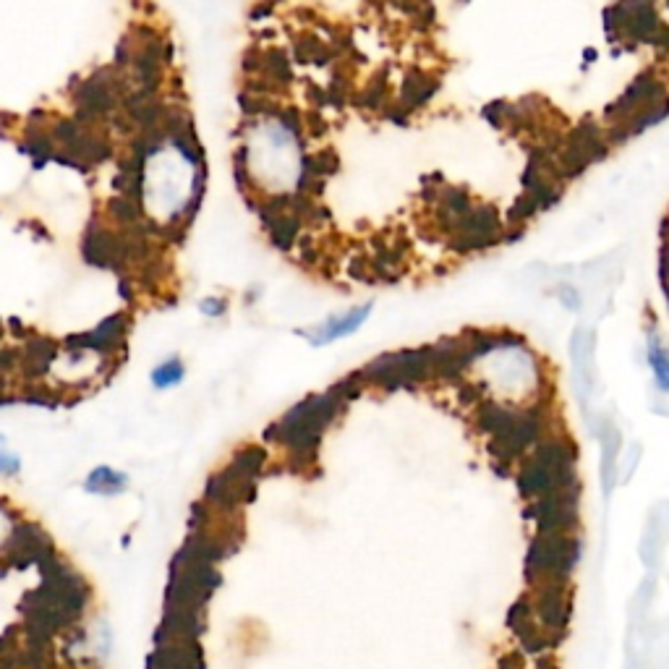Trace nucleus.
I'll use <instances>...</instances> for the list:
<instances>
[{
    "label": "nucleus",
    "instance_id": "1",
    "mask_svg": "<svg viewBox=\"0 0 669 669\" xmlns=\"http://www.w3.org/2000/svg\"><path fill=\"white\" fill-rule=\"evenodd\" d=\"M142 207L144 215L160 228L181 223L202 191V165L194 147L178 134L160 136L149 144L142 160Z\"/></svg>",
    "mask_w": 669,
    "mask_h": 669
},
{
    "label": "nucleus",
    "instance_id": "2",
    "mask_svg": "<svg viewBox=\"0 0 669 669\" xmlns=\"http://www.w3.org/2000/svg\"><path fill=\"white\" fill-rule=\"evenodd\" d=\"M241 168L257 191L293 194L306 176V152L296 126L278 113L254 115L244 126Z\"/></svg>",
    "mask_w": 669,
    "mask_h": 669
},
{
    "label": "nucleus",
    "instance_id": "3",
    "mask_svg": "<svg viewBox=\"0 0 669 669\" xmlns=\"http://www.w3.org/2000/svg\"><path fill=\"white\" fill-rule=\"evenodd\" d=\"M570 356H573V377L578 387V398L586 403L591 390H594V335L588 330H578L570 343Z\"/></svg>",
    "mask_w": 669,
    "mask_h": 669
},
{
    "label": "nucleus",
    "instance_id": "4",
    "mask_svg": "<svg viewBox=\"0 0 669 669\" xmlns=\"http://www.w3.org/2000/svg\"><path fill=\"white\" fill-rule=\"evenodd\" d=\"M372 314V306H359V309H351L348 314H338V317H330L327 322L317 325L314 330L301 332L311 345H327L332 340H340L345 335H353L366 322V317Z\"/></svg>",
    "mask_w": 669,
    "mask_h": 669
},
{
    "label": "nucleus",
    "instance_id": "5",
    "mask_svg": "<svg viewBox=\"0 0 669 669\" xmlns=\"http://www.w3.org/2000/svg\"><path fill=\"white\" fill-rule=\"evenodd\" d=\"M129 489V474L115 466H95L84 479V492L92 497H121Z\"/></svg>",
    "mask_w": 669,
    "mask_h": 669
},
{
    "label": "nucleus",
    "instance_id": "6",
    "mask_svg": "<svg viewBox=\"0 0 669 669\" xmlns=\"http://www.w3.org/2000/svg\"><path fill=\"white\" fill-rule=\"evenodd\" d=\"M183 379H186V361L178 353H170V356L160 359L152 366V372H149V382L160 392L176 390Z\"/></svg>",
    "mask_w": 669,
    "mask_h": 669
},
{
    "label": "nucleus",
    "instance_id": "7",
    "mask_svg": "<svg viewBox=\"0 0 669 669\" xmlns=\"http://www.w3.org/2000/svg\"><path fill=\"white\" fill-rule=\"evenodd\" d=\"M667 531H669V513H659V507H656L654 515H651L649 528H646V534H643L641 541V552L646 565H654V555L662 552Z\"/></svg>",
    "mask_w": 669,
    "mask_h": 669
},
{
    "label": "nucleus",
    "instance_id": "8",
    "mask_svg": "<svg viewBox=\"0 0 669 669\" xmlns=\"http://www.w3.org/2000/svg\"><path fill=\"white\" fill-rule=\"evenodd\" d=\"M602 466H604V489H612V484L617 481V466H620V434L612 424L604 426L602 432Z\"/></svg>",
    "mask_w": 669,
    "mask_h": 669
},
{
    "label": "nucleus",
    "instance_id": "9",
    "mask_svg": "<svg viewBox=\"0 0 669 669\" xmlns=\"http://www.w3.org/2000/svg\"><path fill=\"white\" fill-rule=\"evenodd\" d=\"M649 361L654 366L656 382L662 390L669 392V351L662 345V340L651 335V345H649Z\"/></svg>",
    "mask_w": 669,
    "mask_h": 669
},
{
    "label": "nucleus",
    "instance_id": "10",
    "mask_svg": "<svg viewBox=\"0 0 669 669\" xmlns=\"http://www.w3.org/2000/svg\"><path fill=\"white\" fill-rule=\"evenodd\" d=\"M19 471H21V458L11 450L6 437L0 434V476H3V479H14V476H19Z\"/></svg>",
    "mask_w": 669,
    "mask_h": 669
},
{
    "label": "nucleus",
    "instance_id": "11",
    "mask_svg": "<svg viewBox=\"0 0 669 669\" xmlns=\"http://www.w3.org/2000/svg\"><path fill=\"white\" fill-rule=\"evenodd\" d=\"M199 311H202L204 317L220 319L225 311H228V301H225V298H217V296L202 298V301H199Z\"/></svg>",
    "mask_w": 669,
    "mask_h": 669
},
{
    "label": "nucleus",
    "instance_id": "12",
    "mask_svg": "<svg viewBox=\"0 0 669 669\" xmlns=\"http://www.w3.org/2000/svg\"><path fill=\"white\" fill-rule=\"evenodd\" d=\"M3 531H6V518L0 515V536H3Z\"/></svg>",
    "mask_w": 669,
    "mask_h": 669
}]
</instances>
